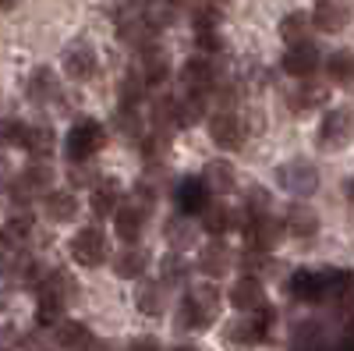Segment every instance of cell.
I'll use <instances>...</instances> for the list:
<instances>
[{"label": "cell", "instance_id": "cell-9", "mask_svg": "<svg viewBox=\"0 0 354 351\" xmlns=\"http://www.w3.org/2000/svg\"><path fill=\"white\" fill-rule=\"evenodd\" d=\"M181 82L185 89L192 96H209L213 85H216V71H213V61L209 57H192V61H185L181 68Z\"/></svg>", "mask_w": 354, "mask_h": 351}, {"label": "cell", "instance_id": "cell-35", "mask_svg": "<svg viewBox=\"0 0 354 351\" xmlns=\"http://www.w3.org/2000/svg\"><path fill=\"white\" fill-rule=\"evenodd\" d=\"M21 132H25L21 121H15V117H0V150H4V145L21 142Z\"/></svg>", "mask_w": 354, "mask_h": 351}, {"label": "cell", "instance_id": "cell-28", "mask_svg": "<svg viewBox=\"0 0 354 351\" xmlns=\"http://www.w3.org/2000/svg\"><path fill=\"white\" fill-rule=\"evenodd\" d=\"M135 305H138V312H145V316H160L163 305H167V298H163V284H156V280L142 284V287H138V295H135Z\"/></svg>", "mask_w": 354, "mask_h": 351}, {"label": "cell", "instance_id": "cell-20", "mask_svg": "<svg viewBox=\"0 0 354 351\" xmlns=\"http://www.w3.org/2000/svg\"><path fill=\"white\" fill-rule=\"evenodd\" d=\"M21 145L32 156H50L53 150H57V132L50 128V125H25V132H21Z\"/></svg>", "mask_w": 354, "mask_h": 351}, {"label": "cell", "instance_id": "cell-3", "mask_svg": "<svg viewBox=\"0 0 354 351\" xmlns=\"http://www.w3.org/2000/svg\"><path fill=\"white\" fill-rule=\"evenodd\" d=\"M103 142H106L103 125L93 121V117H85V121L71 125V132H68V138H64V150H68V156H71L75 163H82V160H93V156L103 150Z\"/></svg>", "mask_w": 354, "mask_h": 351}, {"label": "cell", "instance_id": "cell-26", "mask_svg": "<svg viewBox=\"0 0 354 351\" xmlns=\"http://www.w3.org/2000/svg\"><path fill=\"white\" fill-rule=\"evenodd\" d=\"M28 96L36 103H50L53 96H61V85H57V75L50 68H36L32 78H28Z\"/></svg>", "mask_w": 354, "mask_h": 351}, {"label": "cell", "instance_id": "cell-31", "mask_svg": "<svg viewBox=\"0 0 354 351\" xmlns=\"http://www.w3.org/2000/svg\"><path fill=\"white\" fill-rule=\"evenodd\" d=\"M202 224H205V231H209V234H223V231L234 227V210L223 206V202H220V206H209V210L202 213Z\"/></svg>", "mask_w": 354, "mask_h": 351}, {"label": "cell", "instance_id": "cell-43", "mask_svg": "<svg viewBox=\"0 0 354 351\" xmlns=\"http://www.w3.org/2000/svg\"><path fill=\"white\" fill-rule=\"evenodd\" d=\"M18 4V0H0V8H15Z\"/></svg>", "mask_w": 354, "mask_h": 351}, {"label": "cell", "instance_id": "cell-44", "mask_svg": "<svg viewBox=\"0 0 354 351\" xmlns=\"http://www.w3.org/2000/svg\"><path fill=\"white\" fill-rule=\"evenodd\" d=\"M4 249H8V242H4V234H0V255H4Z\"/></svg>", "mask_w": 354, "mask_h": 351}, {"label": "cell", "instance_id": "cell-27", "mask_svg": "<svg viewBox=\"0 0 354 351\" xmlns=\"http://www.w3.org/2000/svg\"><path fill=\"white\" fill-rule=\"evenodd\" d=\"M287 227H290V234L294 238H312V234L319 231V217H315V210H308V206H290L287 210Z\"/></svg>", "mask_w": 354, "mask_h": 351}, {"label": "cell", "instance_id": "cell-24", "mask_svg": "<svg viewBox=\"0 0 354 351\" xmlns=\"http://www.w3.org/2000/svg\"><path fill=\"white\" fill-rule=\"evenodd\" d=\"M43 210H46V217H50L53 224H68V220H75V213H78V202H75L71 192H50V195L43 199Z\"/></svg>", "mask_w": 354, "mask_h": 351}, {"label": "cell", "instance_id": "cell-12", "mask_svg": "<svg viewBox=\"0 0 354 351\" xmlns=\"http://www.w3.org/2000/svg\"><path fill=\"white\" fill-rule=\"evenodd\" d=\"M351 128H354V121H351L347 110H330L319 125V145L322 150H340L351 138Z\"/></svg>", "mask_w": 354, "mask_h": 351}, {"label": "cell", "instance_id": "cell-14", "mask_svg": "<svg viewBox=\"0 0 354 351\" xmlns=\"http://www.w3.org/2000/svg\"><path fill=\"white\" fill-rule=\"evenodd\" d=\"M57 348L61 351H96L100 341L93 337V330H88L85 323H78V319H64V323L57 327Z\"/></svg>", "mask_w": 354, "mask_h": 351}, {"label": "cell", "instance_id": "cell-38", "mask_svg": "<svg viewBox=\"0 0 354 351\" xmlns=\"http://www.w3.org/2000/svg\"><path fill=\"white\" fill-rule=\"evenodd\" d=\"M128 351H160V341L156 337H135L128 344Z\"/></svg>", "mask_w": 354, "mask_h": 351}, {"label": "cell", "instance_id": "cell-5", "mask_svg": "<svg viewBox=\"0 0 354 351\" xmlns=\"http://www.w3.org/2000/svg\"><path fill=\"white\" fill-rule=\"evenodd\" d=\"M209 188H205L202 178H192V174H185L181 181L174 185V206L181 210V217H192V213H205L209 210Z\"/></svg>", "mask_w": 354, "mask_h": 351}, {"label": "cell", "instance_id": "cell-41", "mask_svg": "<svg viewBox=\"0 0 354 351\" xmlns=\"http://www.w3.org/2000/svg\"><path fill=\"white\" fill-rule=\"evenodd\" d=\"M340 351H354V334H347V337L340 341Z\"/></svg>", "mask_w": 354, "mask_h": 351}, {"label": "cell", "instance_id": "cell-6", "mask_svg": "<svg viewBox=\"0 0 354 351\" xmlns=\"http://www.w3.org/2000/svg\"><path fill=\"white\" fill-rule=\"evenodd\" d=\"M71 255L78 267H100L106 259V238L100 227H82L71 238Z\"/></svg>", "mask_w": 354, "mask_h": 351}, {"label": "cell", "instance_id": "cell-23", "mask_svg": "<svg viewBox=\"0 0 354 351\" xmlns=\"http://www.w3.org/2000/svg\"><path fill=\"white\" fill-rule=\"evenodd\" d=\"M121 210V188H117V181L103 178L100 185H93V213L96 217H110Z\"/></svg>", "mask_w": 354, "mask_h": 351}, {"label": "cell", "instance_id": "cell-1", "mask_svg": "<svg viewBox=\"0 0 354 351\" xmlns=\"http://www.w3.org/2000/svg\"><path fill=\"white\" fill-rule=\"evenodd\" d=\"M36 291H39L36 323H43V327H61V323H64V305H68L71 295H75V277L64 273V270H53V273L43 277V284H39Z\"/></svg>", "mask_w": 354, "mask_h": 351}, {"label": "cell", "instance_id": "cell-33", "mask_svg": "<svg viewBox=\"0 0 354 351\" xmlns=\"http://www.w3.org/2000/svg\"><path fill=\"white\" fill-rule=\"evenodd\" d=\"M185 277H188V262L177 252H170L163 259V284H185Z\"/></svg>", "mask_w": 354, "mask_h": 351}, {"label": "cell", "instance_id": "cell-32", "mask_svg": "<svg viewBox=\"0 0 354 351\" xmlns=\"http://www.w3.org/2000/svg\"><path fill=\"white\" fill-rule=\"evenodd\" d=\"M305 25H308V21H305L301 11H290V15L280 21V33H283L287 43H290V39H294V43H305Z\"/></svg>", "mask_w": 354, "mask_h": 351}, {"label": "cell", "instance_id": "cell-2", "mask_svg": "<svg viewBox=\"0 0 354 351\" xmlns=\"http://www.w3.org/2000/svg\"><path fill=\"white\" fill-rule=\"evenodd\" d=\"M177 316H181V327L185 330H205L220 316V291L216 287H205V284L202 287H192L188 295L181 298Z\"/></svg>", "mask_w": 354, "mask_h": 351}, {"label": "cell", "instance_id": "cell-21", "mask_svg": "<svg viewBox=\"0 0 354 351\" xmlns=\"http://www.w3.org/2000/svg\"><path fill=\"white\" fill-rule=\"evenodd\" d=\"M145 267H149V252L138 249V245H128L124 252H117V259H113V273L121 277V280H135V277H142Z\"/></svg>", "mask_w": 354, "mask_h": 351}, {"label": "cell", "instance_id": "cell-37", "mask_svg": "<svg viewBox=\"0 0 354 351\" xmlns=\"http://www.w3.org/2000/svg\"><path fill=\"white\" fill-rule=\"evenodd\" d=\"M266 210H270V192L252 188V192H248V213H252V217H266Z\"/></svg>", "mask_w": 354, "mask_h": 351}, {"label": "cell", "instance_id": "cell-39", "mask_svg": "<svg viewBox=\"0 0 354 351\" xmlns=\"http://www.w3.org/2000/svg\"><path fill=\"white\" fill-rule=\"evenodd\" d=\"M4 188H11V167H8V160L0 156V192Z\"/></svg>", "mask_w": 354, "mask_h": 351}, {"label": "cell", "instance_id": "cell-4", "mask_svg": "<svg viewBox=\"0 0 354 351\" xmlns=\"http://www.w3.org/2000/svg\"><path fill=\"white\" fill-rule=\"evenodd\" d=\"M50 181H53V170L46 167V163H28L18 178L11 181V195H15V202H32V199H46L50 195Z\"/></svg>", "mask_w": 354, "mask_h": 351}, {"label": "cell", "instance_id": "cell-17", "mask_svg": "<svg viewBox=\"0 0 354 351\" xmlns=\"http://www.w3.org/2000/svg\"><path fill=\"white\" fill-rule=\"evenodd\" d=\"M138 78H142L145 85L167 82V78H170V57H167V50L145 46V50H142V61H138Z\"/></svg>", "mask_w": 354, "mask_h": 351}, {"label": "cell", "instance_id": "cell-16", "mask_svg": "<svg viewBox=\"0 0 354 351\" xmlns=\"http://www.w3.org/2000/svg\"><path fill=\"white\" fill-rule=\"evenodd\" d=\"M142 224H145V206L138 199L121 202V210L113 213V227H117V234H121L128 245H135V238L142 234Z\"/></svg>", "mask_w": 354, "mask_h": 351}, {"label": "cell", "instance_id": "cell-11", "mask_svg": "<svg viewBox=\"0 0 354 351\" xmlns=\"http://www.w3.org/2000/svg\"><path fill=\"white\" fill-rule=\"evenodd\" d=\"M283 71L294 75V78H312L319 71V50L315 43H290L287 53H283Z\"/></svg>", "mask_w": 354, "mask_h": 351}, {"label": "cell", "instance_id": "cell-15", "mask_svg": "<svg viewBox=\"0 0 354 351\" xmlns=\"http://www.w3.org/2000/svg\"><path fill=\"white\" fill-rule=\"evenodd\" d=\"M230 302H234V309H241V312H259V309L266 305V287H262V280L252 277V273L241 277V280H234Z\"/></svg>", "mask_w": 354, "mask_h": 351}, {"label": "cell", "instance_id": "cell-25", "mask_svg": "<svg viewBox=\"0 0 354 351\" xmlns=\"http://www.w3.org/2000/svg\"><path fill=\"white\" fill-rule=\"evenodd\" d=\"M32 231H36V220H32V213H11L8 217V224H4V242L8 245H15V249H21V245H28V238H32Z\"/></svg>", "mask_w": 354, "mask_h": 351}, {"label": "cell", "instance_id": "cell-42", "mask_svg": "<svg viewBox=\"0 0 354 351\" xmlns=\"http://www.w3.org/2000/svg\"><path fill=\"white\" fill-rule=\"evenodd\" d=\"M344 192H347V199H351V202H354V178H351V181H347V188H344Z\"/></svg>", "mask_w": 354, "mask_h": 351}, {"label": "cell", "instance_id": "cell-40", "mask_svg": "<svg viewBox=\"0 0 354 351\" xmlns=\"http://www.w3.org/2000/svg\"><path fill=\"white\" fill-rule=\"evenodd\" d=\"M170 8H185V11H198L202 0H170Z\"/></svg>", "mask_w": 354, "mask_h": 351}, {"label": "cell", "instance_id": "cell-30", "mask_svg": "<svg viewBox=\"0 0 354 351\" xmlns=\"http://www.w3.org/2000/svg\"><path fill=\"white\" fill-rule=\"evenodd\" d=\"M290 110H312V107H322L326 103V89L322 85H312V82H305L301 89H294L290 93Z\"/></svg>", "mask_w": 354, "mask_h": 351}, {"label": "cell", "instance_id": "cell-19", "mask_svg": "<svg viewBox=\"0 0 354 351\" xmlns=\"http://www.w3.org/2000/svg\"><path fill=\"white\" fill-rule=\"evenodd\" d=\"M312 25L319 33H340L347 25V4L340 0H319L315 4V15H312Z\"/></svg>", "mask_w": 354, "mask_h": 351}, {"label": "cell", "instance_id": "cell-36", "mask_svg": "<svg viewBox=\"0 0 354 351\" xmlns=\"http://www.w3.org/2000/svg\"><path fill=\"white\" fill-rule=\"evenodd\" d=\"M142 150H145V160H163V153H167V135L163 132H153V135H145L142 138Z\"/></svg>", "mask_w": 354, "mask_h": 351}, {"label": "cell", "instance_id": "cell-34", "mask_svg": "<svg viewBox=\"0 0 354 351\" xmlns=\"http://www.w3.org/2000/svg\"><path fill=\"white\" fill-rule=\"evenodd\" d=\"M192 234H195V231H192V224H188L185 217H181V220H170V224H167V238H170V245H177V249L192 245V242H195Z\"/></svg>", "mask_w": 354, "mask_h": 351}, {"label": "cell", "instance_id": "cell-22", "mask_svg": "<svg viewBox=\"0 0 354 351\" xmlns=\"http://www.w3.org/2000/svg\"><path fill=\"white\" fill-rule=\"evenodd\" d=\"M230 262H234V255H230V249L223 242H209L198 252V270L209 273V277H223L230 270Z\"/></svg>", "mask_w": 354, "mask_h": 351}, {"label": "cell", "instance_id": "cell-18", "mask_svg": "<svg viewBox=\"0 0 354 351\" xmlns=\"http://www.w3.org/2000/svg\"><path fill=\"white\" fill-rule=\"evenodd\" d=\"M202 181H205V188H209V192L227 195V192L238 188V170H234V163H227V160H213V163H205Z\"/></svg>", "mask_w": 354, "mask_h": 351}, {"label": "cell", "instance_id": "cell-8", "mask_svg": "<svg viewBox=\"0 0 354 351\" xmlns=\"http://www.w3.org/2000/svg\"><path fill=\"white\" fill-rule=\"evenodd\" d=\"M96 68H100V61H96L93 43H85V39L68 43V50H64V75H68V78L88 82V78L96 75Z\"/></svg>", "mask_w": 354, "mask_h": 351}, {"label": "cell", "instance_id": "cell-45", "mask_svg": "<svg viewBox=\"0 0 354 351\" xmlns=\"http://www.w3.org/2000/svg\"><path fill=\"white\" fill-rule=\"evenodd\" d=\"M174 351H195V348H174Z\"/></svg>", "mask_w": 354, "mask_h": 351}, {"label": "cell", "instance_id": "cell-10", "mask_svg": "<svg viewBox=\"0 0 354 351\" xmlns=\"http://www.w3.org/2000/svg\"><path fill=\"white\" fill-rule=\"evenodd\" d=\"M209 135H213V142L220 145V150H238V145L245 142V125L234 110H220L209 121Z\"/></svg>", "mask_w": 354, "mask_h": 351}, {"label": "cell", "instance_id": "cell-7", "mask_svg": "<svg viewBox=\"0 0 354 351\" xmlns=\"http://www.w3.org/2000/svg\"><path fill=\"white\" fill-rule=\"evenodd\" d=\"M277 178H280V185L290 192V195H312L315 188H319V170L312 167V163H305V160H290V163H283L280 170H277Z\"/></svg>", "mask_w": 354, "mask_h": 351}, {"label": "cell", "instance_id": "cell-13", "mask_svg": "<svg viewBox=\"0 0 354 351\" xmlns=\"http://www.w3.org/2000/svg\"><path fill=\"white\" fill-rule=\"evenodd\" d=\"M245 234H248L252 249L270 252V249H277V245H280V238H283V224H280V220H273L270 213H266V217H252V220H248V227H245Z\"/></svg>", "mask_w": 354, "mask_h": 351}, {"label": "cell", "instance_id": "cell-29", "mask_svg": "<svg viewBox=\"0 0 354 351\" xmlns=\"http://www.w3.org/2000/svg\"><path fill=\"white\" fill-rule=\"evenodd\" d=\"M326 71L337 85H351L354 82V53L351 50H337L330 61H326Z\"/></svg>", "mask_w": 354, "mask_h": 351}]
</instances>
